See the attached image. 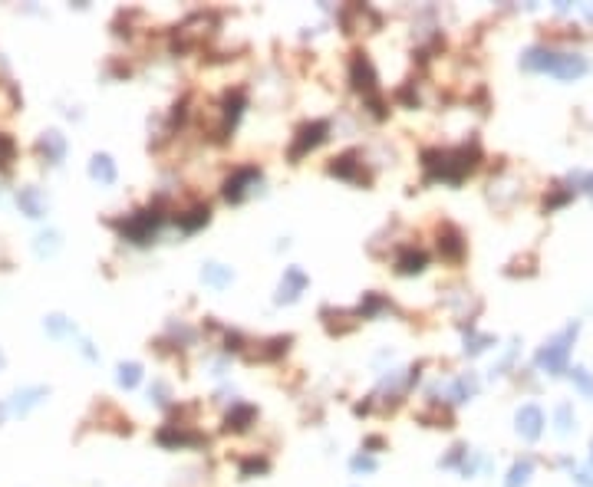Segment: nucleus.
<instances>
[{
	"label": "nucleus",
	"mask_w": 593,
	"mask_h": 487,
	"mask_svg": "<svg viewBox=\"0 0 593 487\" xmlns=\"http://www.w3.org/2000/svg\"><path fill=\"white\" fill-rule=\"evenodd\" d=\"M481 162L478 142L458 145V149H425L422 151V168L429 181H445V185H462Z\"/></svg>",
	"instance_id": "nucleus-1"
},
{
	"label": "nucleus",
	"mask_w": 593,
	"mask_h": 487,
	"mask_svg": "<svg viewBox=\"0 0 593 487\" xmlns=\"http://www.w3.org/2000/svg\"><path fill=\"white\" fill-rule=\"evenodd\" d=\"M165 221V214H162V208H142V211H136V214H129L126 221H115V227H119V234L126 240H132V244H149L152 240V234L159 231V224Z\"/></svg>",
	"instance_id": "nucleus-2"
},
{
	"label": "nucleus",
	"mask_w": 593,
	"mask_h": 487,
	"mask_svg": "<svg viewBox=\"0 0 593 487\" xmlns=\"http://www.w3.org/2000/svg\"><path fill=\"white\" fill-rule=\"evenodd\" d=\"M574 336H577V326H570V329H564L557 339H551V342L537 352V365H544L551 375L567 372V356H570V342H574Z\"/></svg>",
	"instance_id": "nucleus-3"
},
{
	"label": "nucleus",
	"mask_w": 593,
	"mask_h": 487,
	"mask_svg": "<svg viewBox=\"0 0 593 487\" xmlns=\"http://www.w3.org/2000/svg\"><path fill=\"white\" fill-rule=\"evenodd\" d=\"M257 185H261V168H257V165H241V168H234V172L225 178L221 195H225V201H231V204H241Z\"/></svg>",
	"instance_id": "nucleus-4"
},
{
	"label": "nucleus",
	"mask_w": 593,
	"mask_h": 487,
	"mask_svg": "<svg viewBox=\"0 0 593 487\" xmlns=\"http://www.w3.org/2000/svg\"><path fill=\"white\" fill-rule=\"evenodd\" d=\"M330 135V122H323V119H314V122H303L300 129H297V135H293L291 142V162H300L307 151H314L316 145H323Z\"/></svg>",
	"instance_id": "nucleus-5"
},
{
	"label": "nucleus",
	"mask_w": 593,
	"mask_h": 487,
	"mask_svg": "<svg viewBox=\"0 0 593 487\" xmlns=\"http://www.w3.org/2000/svg\"><path fill=\"white\" fill-rule=\"evenodd\" d=\"M350 83H353V89H359L366 99L376 96L379 76H376V69H373V60H369L363 50L353 53V60H350Z\"/></svg>",
	"instance_id": "nucleus-6"
},
{
	"label": "nucleus",
	"mask_w": 593,
	"mask_h": 487,
	"mask_svg": "<svg viewBox=\"0 0 593 487\" xmlns=\"http://www.w3.org/2000/svg\"><path fill=\"white\" fill-rule=\"evenodd\" d=\"M244 106H247L244 89H231V92H225V99H221V132H218V138H227L231 132H234V125H238Z\"/></svg>",
	"instance_id": "nucleus-7"
},
{
	"label": "nucleus",
	"mask_w": 593,
	"mask_h": 487,
	"mask_svg": "<svg viewBox=\"0 0 593 487\" xmlns=\"http://www.w3.org/2000/svg\"><path fill=\"white\" fill-rule=\"evenodd\" d=\"M155 438L165 448H198V445H204V435L188 431V425H162Z\"/></svg>",
	"instance_id": "nucleus-8"
},
{
	"label": "nucleus",
	"mask_w": 593,
	"mask_h": 487,
	"mask_svg": "<svg viewBox=\"0 0 593 487\" xmlns=\"http://www.w3.org/2000/svg\"><path fill=\"white\" fill-rule=\"evenodd\" d=\"M310 287V276L303 274V267H287L284 270V280L277 287V303H293L300 300V293Z\"/></svg>",
	"instance_id": "nucleus-9"
},
{
	"label": "nucleus",
	"mask_w": 593,
	"mask_h": 487,
	"mask_svg": "<svg viewBox=\"0 0 593 487\" xmlns=\"http://www.w3.org/2000/svg\"><path fill=\"white\" fill-rule=\"evenodd\" d=\"M429 267V254L422 247H403L396 254V274L403 276H419Z\"/></svg>",
	"instance_id": "nucleus-10"
},
{
	"label": "nucleus",
	"mask_w": 593,
	"mask_h": 487,
	"mask_svg": "<svg viewBox=\"0 0 593 487\" xmlns=\"http://www.w3.org/2000/svg\"><path fill=\"white\" fill-rule=\"evenodd\" d=\"M590 69V63L583 60L580 53H554V66H551V73L557 79H577Z\"/></svg>",
	"instance_id": "nucleus-11"
},
{
	"label": "nucleus",
	"mask_w": 593,
	"mask_h": 487,
	"mask_svg": "<svg viewBox=\"0 0 593 487\" xmlns=\"http://www.w3.org/2000/svg\"><path fill=\"white\" fill-rule=\"evenodd\" d=\"M514 422H518V435L534 441V438H541L544 431V412L537 405H521L518 415H514Z\"/></svg>",
	"instance_id": "nucleus-12"
},
{
	"label": "nucleus",
	"mask_w": 593,
	"mask_h": 487,
	"mask_svg": "<svg viewBox=\"0 0 593 487\" xmlns=\"http://www.w3.org/2000/svg\"><path fill=\"white\" fill-rule=\"evenodd\" d=\"M257 422V408L251 402H234L231 412L225 415V428L227 431H247V428Z\"/></svg>",
	"instance_id": "nucleus-13"
},
{
	"label": "nucleus",
	"mask_w": 593,
	"mask_h": 487,
	"mask_svg": "<svg viewBox=\"0 0 593 487\" xmlns=\"http://www.w3.org/2000/svg\"><path fill=\"white\" fill-rule=\"evenodd\" d=\"M439 250H442L445 261H462L465 257V238H462V231L452 224H445L439 231Z\"/></svg>",
	"instance_id": "nucleus-14"
},
{
	"label": "nucleus",
	"mask_w": 593,
	"mask_h": 487,
	"mask_svg": "<svg viewBox=\"0 0 593 487\" xmlns=\"http://www.w3.org/2000/svg\"><path fill=\"white\" fill-rule=\"evenodd\" d=\"M330 175L336 178H346V181H363V162H359V155L356 151H346V155H340V158H333L330 162Z\"/></svg>",
	"instance_id": "nucleus-15"
},
{
	"label": "nucleus",
	"mask_w": 593,
	"mask_h": 487,
	"mask_svg": "<svg viewBox=\"0 0 593 487\" xmlns=\"http://www.w3.org/2000/svg\"><path fill=\"white\" fill-rule=\"evenodd\" d=\"M17 204H20V211H24L26 217H33V221L47 214V198H43V191H40V188H20Z\"/></svg>",
	"instance_id": "nucleus-16"
},
{
	"label": "nucleus",
	"mask_w": 593,
	"mask_h": 487,
	"mask_svg": "<svg viewBox=\"0 0 593 487\" xmlns=\"http://www.w3.org/2000/svg\"><path fill=\"white\" fill-rule=\"evenodd\" d=\"M37 149L47 155V162H63V155H66V138L56 132V129H50V132H43L40 135V142H37Z\"/></svg>",
	"instance_id": "nucleus-17"
},
{
	"label": "nucleus",
	"mask_w": 593,
	"mask_h": 487,
	"mask_svg": "<svg viewBox=\"0 0 593 487\" xmlns=\"http://www.w3.org/2000/svg\"><path fill=\"white\" fill-rule=\"evenodd\" d=\"M208 221H211V208H208V204H191L185 214H178V227L188 231V234L191 231H198V227H204Z\"/></svg>",
	"instance_id": "nucleus-18"
},
{
	"label": "nucleus",
	"mask_w": 593,
	"mask_h": 487,
	"mask_svg": "<svg viewBox=\"0 0 593 487\" xmlns=\"http://www.w3.org/2000/svg\"><path fill=\"white\" fill-rule=\"evenodd\" d=\"M47 395H50V388H47V386L24 388V392H17V395H13V412H17V415H26L30 408H33V405H37V402L47 399Z\"/></svg>",
	"instance_id": "nucleus-19"
},
{
	"label": "nucleus",
	"mask_w": 593,
	"mask_h": 487,
	"mask_svg": "<svg viewBox=\"0 0 593 487\" xmlns=\"http://www.w3.org/2000/svg\"><path fill=\"white\" fill-rule=\"evenodd\" d=\"M89 175L96 178V181H102V185H113L115 181V162L106 155V151H99V155L89 158Z\"/></svg>",
	"instance_id": "nucleus-20"
},
{
	"label": "nucleus",
	"mask_w": 593,
	"mask_h": 487,
	"mask_svg": "<svg viewBox=\"0 0 593 487\" xmlns=\"http://www.w3.org/2000/svg\"><path fill=\"white\" fill-rule=\"evenodd\" d=\"M202 280L208 283V287L215 290H225L231 280H234V274H231V267H221V263H204L202 270Z\"/></svg>",
	"instance_id": "nucleus-21"
},
{
	"label": "nucleus",
	"mask_w": 593,
	"mask_h": 487,
	"mask_svg": "<svg viewBox=\"0 0 593 487\" xmlns=\"http://www.w3.org/2000/svg\"><path fill=\"white\" fill-rule=\"evenodd\" d=\"M115 382L122 388H136L142 382V365L139 363H119L115 369Z\"/></svg>",
	"instance_id": "nucleus-22"
},
{
	"label": "nucleus",
	"mask_w": 593,
	"mask_h": 487,
	"mask_svg": "<svg viewBox=\"0 0 593 487\" xmlns=\"http://www.w3.org/2000/svg\"><path fill=\"white\" fill-rule=\"evenodd\" d=\"M475 392H478V382H475L471 375H462V379H455V382H452V388H448V399H452V402H468Z\"/></svg>",
	"instance_id": "nucleus-23"
},
{
	"label": "nucleus",
	"mask_w": 593,
	"mask_h": 487,
	"mask_svg": "<svg viewBox=\"0 0 593 487\" xmlns=\"http://www.w3.org/2000/svg\"><path fill=\"white\" fill-rule=\"evenodd\" d=\"M530 471H534V461H530V458H524V461H514V468L507 471L505 487H524L530 481Z\"/></svg>",
	"instance_id": "nucleus-24"
},
{
	"label": "nucleus",
	"mask_w": 593,
	"mask_h": 487,
	"mask_svg": "<svg viewBox=\"0 0 593 487\" xmlns=\"http://www.w3.org/2000/svg\"><path fill=\"white\" fill-rule=\"evenodd\" d=\"M47 333H50L53 339H60V336H76V326L66 320V316H60V313H53V316H47Z\"/></svg>",
	"instance_id": "nucleus-25"
},
{
	"label": "nucleus",
	"mask_w": 593,
	"mask_h": 487,
	"mask_svg": "<svg viewBox=\"0 0 593 487\" xmlns=\"http://www.w3.org/2000/svg\"><path fill=\"white\" fill-rule=\"evenodd\" d=\"M60 250V234L56 231H43V234H37V254L40 257H53Z\"/></svg>",
	"instance_id": "nucleus-26"
},
{
	"label": "nucleus",
	"mask_w": 593,
	"mask_h": 487,
	"mask_svg": "<svg viewBox=\"0 0 593 487\" xmlns=\"http://www.w3.org/2000/svg\"><path fill=\"white\" fill-rule=\"evenodd\" d=\"M13 155H17V145H13V138L0 132V168H7V165L13 162Z\"/></svg>",
	"instance_id": "nucleus-27"
},
{
	"label": "nucleus",
	"mask_w": 593,
	"mask_h": 487,
	"mask_svg": "<svg viewBox=\"0 0 593 487\" xmlns=\"http://www.w3.org/2000/svg\"><path fill=\"white\" fill-rule=\"evenodd\" d=\"M264 471H267V458H247V461H241V477L264 474Z\"/></svg>",
	"instance_id": "nucleus-28"
},
{
	"label": "nucleus",
	"mask_w": 593,
	"mask_h": 487,
	"mask_svg": "<svg viewBox=\"0 0 593 487\" xmlns=\"http://www.w3.org/2000/svg\"><path fill=\"white\" fill-rule=\"evenodd\" d=\"M468 333H471V329H468ZM492 342H494L492 336H475V333H471V339H465V352L478 356V352H485L488 346H492Z\"/></svg>",
	"instance_id": "nucleus-29"
},
{
	"label": "nucleus",
	"mask_w": 593,
	"mask_h": 487,
	"mask_svg": "<svg viewBox=\"0 0 593 487\" xmlns=\"http://www.w3.org/2000/svg\"><path fill=\"white\" fill-rule=\"evenodd\" d=\"M570 198H574V188H557L551 198H544V208H547V211H554V208H560V204L570 201Z\"/></svg>",
	"instance_id": "nucleus-30"
},
{
	"label": "nucleus",
	"mask_w": 593,
	"mask_h": 487,
	"mask_svg": "<svg viewBox=\"0 0 593 487\" xmlns=\"http://www.w3.org/2000/svg\"><path fill=\"white\" fill-rule=\"evenodd\" d=\"M570 425H574V415H570V405H560V408H557V431H560V435H567Z\"/></svg>",
	"instance_id": "nucleus-31"
},
{
	"label": "nucleus",
	"mask_w": 593,
	"mask_h": 487,
	"mask_svg": "<svg viewBox=\"0 0 593 487\" xmlns=\"http://www.w3.org/2000/svg\"><path fill=\"white\" fill-rule=\"evenodd\" d=\"M574 382H577V386H580V392H587V395H593V379H590V372H587V369H580V365H577V369H574Z\"/></svg>",
	"instance_id": "nucleus-32"
},
{
	"label": "nucleus",
	"mask_w": 593,
	"mask_h": 487,
	"mask_svg": "<svg viewBox=\"0 0 593 487\" xmlns=\"http://www.w3.org/2000/svg\"><path fill=\"white\" fill-rule=\"evenodd\" d=\"M353 471H376V458H369V454H356L353 461H350Z\"/></svg>",
	"instance_id": "nucleus-33"
},
{
	"label": "nucleus",
	"mask_w": 593,
	"mask_h": 487,
	"mask_svg": "<svg viewBox=\"0 0 593 487\" xmlns=\"http://www.w3.org/2000/svg\"><path fill=\"white\" fill-rule=\"evenodd\" d=\"M382 445H386V441H382V438H379V435H369V438H366V445H363V448H366V451H373V448H382Z\"/></svg>",
	"instance_id": "nucleus-34"
},
{
	"label": "nucleus",
	"mask_w": 593,
	"mask_h": 487,
	"mask_svg": "<svg viewBox=\"0 0 593 487\" xmlns=\"http://www.w3.org/2000/svg\"><path fill=\"white\" fill-rule=\"evenodd\" d=\"M3 363H7V359H3V352H0V369H3Z\"/></svg>",
	"instance_id": "nucleus-35"
},
{
	"label": "nucleus",
	"mask_w": 593,
	"mask_h": 487,
	"mask_svg": "<svg viewBox=\"0 0 593 487\" xmlns=\"http://www.w3.org/2000/svg\"><path fill=\"white\" fill-rule=\"evenodd\" d=\"M0 415H3V405H0Z\"/></svg>",
	"instance_id": "nucleus-36"
},
{
	"label": "nucleus",
	"mask_w": 593,
	"mask_h": 487,
	"mask_svg": "<svg viewBox=\"0 0 593 487\" xmlns=\"http://www.w3.org/2000/svg\"><path fill=\"white\" fill-rule=\"evenodd\" d=\"M590 448H593V445H590ZM590 458H593V454H590Z\"/></svg>",
	"instance_id": "nucleus-37"
}]
</instances>
